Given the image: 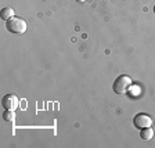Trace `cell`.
<instances>
[{
    "instance_id": "obj_5",
    "label": "cell",
    "mask_w": 155,
    "mask_h": 148,
    "mask_svg": "<svg viewBox=\"0 0 155 148\" xmlns=\"http://www.w3.org/2000/svg\"><path fill=\"white\" fill-rule=\"evenodd\" d=\"M0 17H2V19H4V21H8L10 18L14 17V10L11 8V7H4V8H2V11H0Z\"/></svg>"
},
{
    "instance_id": "obj_6",
    "label": "cell",
    "mask_w": 155,
    "mask_h": 148,
    "mask_svg": "<svg viewBox=\"0 0 155 148\" xmlns=\"http://www.w3.org/2000/svg\"><path fill=\"white\" fill-rule=\"evenodd\" d=\"M140 137H141L143 140H145V141H150V140L154 137V130H152L151 127H144V129H141Z\"/></svg>"
},
{
    "instance_id": "obj_8",
    "label": "cell",
    "mask_w": 155,
    "mask_h": 148,
    "mask_svg": "<svg viewBox=\"0 0 155 148\" xmlns=\"http://www.w3.org/2000/svg\"><path fill=\"white\" fill-rule=\"evenodd\" d=\"M76 2H81V3H83V2H86V0H76Z\"/></svg>"
},
{
    "instance_id": "obj_1",
    "label": "cell",
    "mask_w": 155,
    "mask_h": 148,
    "mask_svg": "<svg viewBox=\"0 0 155 148\" xmlns=\"http://www.w3.org/2000/svg\"><path fill=\"white\" fill-rule=\"evenodd\" d=\"M6 28L8 32L11 33H17V35H22L26 32V22L22 18H18V17H13L10 18L6 22Z\"/></svg>"
},
{
    "instance_id": "obj_2",
    "label": "cell",
    "mask_w": 155,
    "mask_h": 148,
    "mask_svg": "<svg viewBox=\"0 0 155 148\" xmlns=\"http://www.w3.org/2000/svg\"><path fill=\"white\" fill-rule=\"evenodd\" d=\"M130 84H132V79L129 76H126V75H120L112 83V90L116 94H125L129 91Z\"/></svg>"
},
{
    "instance_id": "obj_3",
    "label": "cell",
    "mask_w": 155,
    "mask_h": 148,
    "mask_svg": "<svg viewBox=\"0 0 155 148\" xmlns=\"http://www.w3.org/2000/svg\"><path fill=\"white\" fill-rule=\"evenodd\" d=\"M2 105L4 107V110L15 111L19 105V98L15 94H6V96L2 98Z\"/></svg>"
},
{
    "instance_id": "obj_4",
    "label": "cell",
    "mask_w": 155,
    "mask_h": 148,
    "mask_svg": "<svg viewBox=\"0 0 155 148\" xmlns=\"http://www.w3.org/2000/svg\"><path fill=\"white\" fill-rule=\"evenodd\" d=\"M133 123L136 127L139 129H144V127H151L152 126V119L150 118L147 113H137L133 118Z\"/></svg>"
},
{
    "instance_id": "obj_9",
    "label": "cell",
    "mask_w": 155,
    "mask_h": 148,
    "mask_svg": "<svg viewBox=\"0 0 155 148\" xmlns=\"http://www.w3.org/2000/svg\"><path fill=\"white\" fill-rule=\"evenodd\" d=\"M154 13H155V6H154Z\"/></svg>"
},
{
    "instance_id": "obj_7",
    "label": "cell",
    "mask_w": 155,
    "mask_h": 148,
    "mask_svg": "<svg viewBox=\"0 0 155 148\" xmlns=\"http://www.w3.org/2000/svg\"><path fill=\"white\" fill-rule=\"evenodd\" d=\"M3 119L6 122H14L15 120V111H11V110H6L3 112Z\"/></svg>"
}]
</instances>
